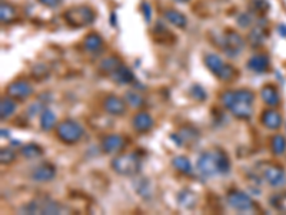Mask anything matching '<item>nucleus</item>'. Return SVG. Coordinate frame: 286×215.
<instances>
[{
    "label": "nucleus",
    "instance_id": "39",
    "mask_svg": "<svg viewBox=\"0 0 286 215\" xmlns=\"http://www.w3.org/2000/svg\"><path fill=\"white\" fill-rule=\"evenodd\" d=\"M142 12H143V14H145V20L150 22L152 19V9H150V6H149L148 3H143L142 4Z\"/></svg>",
    "mask_w": 286,
    "mask_h": 215
},
{
    "label": "nucleus",
    "instance_id": "38",
    "mask_svg": "<svg viewBox=\"0 0 286 215\" xmlns=\"http://www.w3.org/2000/svg\"><path fill=\"white\" fill-rule=\"evenodd\" d=\"M236 22H238V24H239L241 28L246 29V28H251V24L254 23V19H252V14H251V13L244 12V13H241V14L238 16Z\"/></svg>",
    "mask_w": 286,
    "mask_h": 215
},
{
    "label": "nucleus",
    "instance_id": "12",
    "mask_svg": "<svg viewBox=\"0 0 286 215\" xmlns=\"http://www.w3.org/2000/svg\"><path fill=\"white\" fill-rule=\"evenodd\" d=\"M103 110L112 116H123L127 112L126 99L117 95H107L103 99Z\"/></svg>",
    "mask_w": 286,
    "mask_h": 215
},
{
    "label": "nucleus",
    "instance_id": "16",
    "mask_svg": "<svg viewBox=\"0 0 286 215\" xmlns=\"http://www.w3.org/2000/svg\"><path fill=\"white\" fill-rule=\"evenodd\" d=\"M261 124H262L266 129H269V130H276V129H279L282 126L284 119H282V115H281L276 109L268 108V109H265V110L262 112V115H261Z\"/></svg>",
    "mask_w": 286,
    "mask_h": 215
},
{
    "label": "nucleus",
    "instance_id": "9",
    "mask_svg": "<svg viewBox=\"0 0 286 215\" xmlns=\"http://www.w3.org/2000/svg\"><path fill=\"white\" fill-rule=\"evenodd\" d=\"M226 202L238 212H251L255 210L254 200L248 194L239 190H231L226 194Z\"/></svg>",
    "mask_w": 286,
    "mask_h": 215
},
{
    "label": "nucleus",
    "instance_id": "21",
    "mask_svg": "<svg viewBox=\"0 0 286 215\" xmlns=\"http://www.w3.org/2000/svg\"><path fill=\"white\" fill-rule=\"evenodd\" d=\"M83 46H85L86 50L90 52V54L100 52L102 48H103V39H102L100 34H97L95 32L87 33L85 36V39H83Z\"/></svg>",
    "mask_w": 286,
    "mask_h": 215
},
{
    "label": "nucleus",
    "instance_id": "11",
    "mask_svg": "<svg viewBox=\"0 0 286 215\" xmlns=\"http://www.w3.org/2000/svg\"><path fill=\"white\" fill-rule=\"evenodd\" d=\"M33 86L32 84H29L26 79H17V80H13L11 84L7 85L6 88V92L7 95L11 96L16 100H26L27 98H30L33 95Z\"/></svg>",
    "mask_w": 286,
    "mask_h": 215
},
{
    "label": "nucleus",
    "instance_id": "42",
    "mask_svg": "<svg viewBox=\"0 0 286 215\" xmlns=\"http://www.w3.org/2000/svg\"><path fill=\"white\" fill-rule=\"evenodd\" d=\"M1 136L4 138V136H9V130H4V129H1Z\"/></svg>",
    "mask_w": 286,
    "mask_h": 215
},
{
    "label": "nucleus",
    "instance_id": "36",
    "mask_svg": "<svg viewBox=\"0 0 286 215\" xmlns=\"http://www.w3.org/2000/svg\"><path fill=\"white\" fill-rule=\"evenodd\" d=\"M251 9L258 13V14H264L266 12L271 9V4L268 0H252L251 3Z\"/></svg>",
    "mask_w": 286,
    "mask_h": 215
},
{
    "label": "nucleus",
    "instance_id": "24",
    "mask_svg": "<svg viewBox=\"0 0 286 215\" xmlns=\"http://www.w3.org/2000/svg\"><path fill=\"white\" fill-rule=\"evenodd\" d=\"M122 64V60L115 56V54H112V56H107L103 60H100V64H99V70L102 72V74H105V75L110 76L115 70H116L117 68Z\"/></svg>",
    "mask_w": 286,
    "mask_h": 215
},
{
    "label": "nucleus",
    "instance_id": "5",
    "mask_svg": "<svg viewBox=\"0 0 286 215\" xmlns=\"http://www.w3.org/2000/svg\"><path fill=\"white\" fill-rule=\"evenodd\" d=\"M64 22L74 29L90 26L96 20V13L89 6H73L63 13Z\"/></svg>",
    "mask_w": 286,
    "mask_h": 215
},
{
    "label": "nucleus",
    "instance_id": "1",
    "mask_svg": "<svg viewBox=\"0 0 286 215\" xmlns=\"http://www.w3.org/2000/svg\"><path fill=\"white\" fill-rule=\"evenodd\" d=\"M222 104L231 110L235 118L248 120L254 115L255 94L251 89L226 90L222 94Z\"/></svg>",
    "mask_w": 286,
    "mask_h": 215
},
{
    "label": "nucleus",
    "instance_id": "10",
    "mask_svg": "<svg viewBox=\"0 0 286 215\" xmlns=\"http://www.w3.org/2000/svg\"><path fill=\"white\" fill-rule=\"evenodd\" d=\"M172 140L176 142L178 146H191L193 144H196L201 138V132L192 125H185L170 136Z\"/></svg>",
    "mask_w": 286,
    "mask_h": 215
},
{
    "label": "nucleus",
    "instance_id": "23",
    "mask_svg": "<svg viewBox=\"0 0 286 215\" xmlns=\"http://www.w3.org/2000/svg\"><path fill=\"white\" fill-rule=\"evenodd\" d=\"M176 200L180 206H183L185 210H193L198 204V196H196V194L192 192L191 190H182L178 194Z\"/></svg>",
    "mask_w": 286,
    "mask_h": 215
},
{
    "label": "nucleus",
    "instance_id": "34",
    "mask_svg": "<svg viewBox=\"0 0 286 215\" xmlns=\"http://www.w3.org/2000/svg\"><path fill=\"white\" fill-rule=\"evenodd\" d=\"M264 39H265V32L262 28H255L254 30H251V33H249V42L252 46L262 44Z\"/></svg>",
    "mask_w": 286,
    "mask_h": 215
},
{
    "label": "nucleus",
    "instance_id": "7",
    "mask_svg": "<svg viewBox=\"0 0 286 215\" xmlns=\"http://www.w3.org/2000/svg\"><path fill=\"white\" fill-rule=\"evenodd\" d=\"M21 212L24 214H60L62 206L56 201L47 200V198H40V200H33L30 202L21 206Z\"/></svg>",
    "mask_w": 286,
    "mask_h": 215
},
{
    "label": "nucleus",
    "instance_id": "4",
    "mask_svg": "<svg viewBox=\"0 0 286 215\" xmlns=\"http://www.w3.org/2000/svg\"><path fill=\"white\" fill-rule=\"evenodd\" d=\"M112 170L122 176H135L142 170V160L136 154H119L110 162Z\"/></svg>",
    "mask_w": 286,
    "mask_h": 215
},
{
    "label": "nucleus",
    "instance_id": "3",
    "mask_svg": "<svg viewBox=\"0 0 286 215\" xmlns=\"http://www.w3.org/2000/svg\"><path fill=\"white\" fill-rule=\"evenodd\" d=\"M252 176L255 178V181L259 180V181L268 184L269 186H274V188H281V186L286 185L285 170L275 162H258L255 165Z\"/></svg>",
    "mask_w": 286,
    "mask_h": 215
},
{
    "label": "nucleus",
    "instance_id": "25",
    "mask_svg": "<svg viewBox=\"0 0 286 215\" xmlns=\"http://www.w3.org/2000/svg\"><path fill=\"white\" fill-rule=\"evenodd\" d=\"M203 62L206 64V68H208L216 78H218V75L221 74V70H222L223 66H225V62L222 60V58L215 54H206L205 59H203Z\"/></svg>",
    "mask_w": 286,
    "mask_h": 215
},
{
    "label": "nucleus",
    "instance_id": "28",
    "mask_svg": "<svg viewBox=\"0 0 286 215\" xmlns=\"http://www.w3.org/2000/svg\"><path fill=\"white\" fill-rule=\"evenodd\" d=\"M20 155L23 158H26V160H36V158L42 156L43 150L42 146H39L37 144L30 142V144H24V145L21 146Z\"/></svg>",
    "mask_w": 286,
    "mask_h": 215
},
{
    "label": "nucleus",
    "instance_id": "27",
    "mask_svg": "<svg viewBox=\"0 0 286 215\" xmlns=\"http://www.w3.org/2000/svg\"><path fill=\"white\" fill-rule=\"evenodd\" d=\"M172 165L176 171H179L183 175H192L193 174V168H192L191 161L183 156V155H178L172 160Z\"/></svg>",
    "mask_w": 286,
    "mask_h": 215
},
{
    "label": "nucleus",
    "instance_id": "19",
    "mask_svg": "<svg viewBox=\"0 0 286 215\" xmlns=\"http://www.w3.org/2000/svg\"><path fill=\"white\" fill-rule=\"evenodd\" d=\"M261 99L264 100V104H266L269 108H275L279 105L281 102V96L279 92L276 89V86L274 85H265L261 89Z\"/></svg>",
    "mask_w": 286,
    "mask_h": 215
},
{
    "label": "nucleus",
    "instance_id": "30",
    "mask_svg": "<svg viewBox=\"0 0 286 215\" xmlns=\"http://www.w3.org/2000/svg\"><path fill=\"white\" fill-rule=\"evenodd\" d=\"M271 150L276 156H281L286 152V138L281 134H276L271 138Z\"/></svg>",
    "mask_w": 286,
    "mask_h": 215
},
{
    "label": "nucleus",
    "instance_id": "32",
    "mask_svg": "<svg viewBox=\"0 0 286 215\" xmlns=\"http://www.w3.org/2000/svg\"><path fill=\"white\" fill-rule=\"evenodd\" d=\"M236 76H238V70L233 68L232 64H225L221 74L218 75V79H221L223 82H231L233 79H236Z\"/></svg>",
    "mask_w": 286,
    "mask_h": 215
},
{
    "label": "nucleus",
    "instance_id": "26",
    "mask_svg": "<svg viewBox=\"0 0 286 215\" xmlns=\"http://www.w3.org/2000/svg\"><path fill=\"white\" fill-rule=\"evenodd\" d=\"M16 19H17V12L14 9V6H11L10 3L1 2V6H0V22L3 24H10Z\"/></svg>",
    "mask_w": 286,
    "mask_h": 215
},
{
    "label": "nucleus",
    "instance_id": "2",
    "mask_svg": "<svg viewBox=\"0 0 286 215\" xmlns=\"http://www.w3.org/2000/svg\"><path fill=\"white\" fill-rule=\"evenodd\" d=\"M196 168L203 176L228 175L231 172V160L222 148L215 146L202 152L196 162Z\"/></svg>",
    "mask_w": 286,
    "mask_h": 215
},
{
    "label": "nucleus",
    "instance_id": "31",
    "mask_svg": "<svg viewBox=\"0 0 286 215\" xmlns=\"http://www.w3.org/2000/svg\"><path fill=\"white\" fill-rule=\"evenodd\" d=\"M269 204H271V206H272L274 210H276L278 212L286 214V191L274 194V195L269 198Z\"/></svg>",
    "mask_w": 286,
    "mask_h": 215
},
{
    "label": "nucleus",
    "instance_id": "14",
    "mask_svg": "<svg viewBox=\"0 0 286 215\" xmlns=\"http://www.w3.org/2000/svg\"><path fill=\"white\" fill-rule=\"evenodd\" d=\"M30 176L34 182H50L56 178V166L50 162H43L33 170Z\"/></svg>",
    "mask_w": 286,
    "mask_h": 215
},
{
    "label": "nucleus",
    "instance_id": "20",
    "mask_svg": "<svg viewBox=\"0 0 286 215\" xmlns=\"http://www.w3.org/2000/svg\"><path fill=\"white\" fill-rule=\"evenodd\" d=\"M17 110V100L11 96H3L0 100V118L1 120L11 118Z\"/></svg>",
    "mask_w": 286,
    "mask_h": 215
},
{
    "label": "nucleus",
    "instance_id": "40",
    "mask_svg": "<svg viewBox=\"0 0 286 215\" xmlns=\"http://www.w3.org/2000/svg\"><path fill=\"white\" fill-rule=\"evenodd\" d=\"M39 3H42L43 6H47V8H56L62 3V0H37Z\"/></svg>",
    "mask_w": 286,
    "mask_h": 215
},
{
    "label": "nucleus",
    "instance_id": "35",
    "mask_svg": "<svg viewBox=\"0 0 286 215\" xmlns=\"http://www.w3.org/2000/svg\"><path fill=\"white\" fill-rule=\"evenodd\" d=\"M16 156H17V154L11 148H3L0 150V162L3 165H10L11 162H14Z\"/></svg>",
    "mask_w": 286,
    "mask_h": 215
},
{
    "label": "nucleus",
    "instance_id": "13",
    "mask_svg": "<svg viewBox=\"0 0 286 215\" xmlns=\"http://www.w3.org/2000/svg\"><path fill=\"white\" fill-rule=\"evenodd\" d=\"M100 148L103 150V154H106V155L119 154L125 148V138L122 135H117V134H109L100 140Z\"/></svg>",
    "mask_w": 286,
    "mask_h": 215
},
{
    "label": "nucleus",
    "instance_id": "43",
    "mask_svg": "<svg viewBox=\"0 0 286 215\" xmlns=\"http://www.w3.org/2000/svg\"><path fill=\"white\" fill-rule=\"evenodd\" d=\"M173 2H176V3H188L189 0H173Z\"/></svg>",
    "mask_w": 286,
    "mask_h": 215
},
{
    "label": "nucleus",
    "instance_id": "6",
    "mask_svg": "<svg viewBox=\"0 0 286 215\" xmlns=\"http://www.w3.org/2000/svg\"><path fill=\"white\" fill-rule=\"evenodd\" d=\"M56 135L59 140L66 145H74L82 140L85 129L74 119H64L56 125Z\"/></svg>",
    "mask_w": 286,
    "mask_h": 215
},
{
    "label": "nucleus",
    "instance_id": "8",
    "mask_svg": "<svg viewBox=\"0 0 286 215\" xmlns=\"http://www.w3.org/2000/svg\"><path fill=\"white\" fill-rule=\"evenodd\" d=\"M221 48H222L223 54H226L228 58H236L244 50L245 39L238 32H235L232 29H228L222 34Z\"/></svg>",
    "mask_w": 286,
    "mask_h": 215
},
{
    "label": "nucleus",
    "instance_id": "18",
    "mask_svg": "<svg viewBox=\"0 0 286 215\" xmlns=\"http://www.w3.org/2000/svg\"><path fill=\"white\" fill-rule=\"evenodd\" d=\"M113 82H116L117 85H129L135 80V75L133 72L127 68L126 64H120L116 70L109 76Z\"/></svg>",
    "mask_w": 286,
    "mask_h": 215
},
{
    "label": "nucleus",
    "instance_id": "15",
    "mask_svg": "<svg viewBox=\"0 0 286 215\" xmlns=\"http://www.w3.org/2000/svg\"><path fill=\"white\" fill-rule=\"evenodd\" d=\"M153 125H155V120L146 110H139L132 118V126L139 134H146L153 128Z\"/></svg>",
    "mask_w": 286,
    "mask_h": 215
},
{
    "label": "nucleus",
    "instance_id": "17",
    "mask_svg": "<svg viewBox=\"0 0 286 215\" xmlns=\"http://www.w3.org/2000/svg\"><path fill=\"white\" fill-rule=\"evenodd\" d=\"M271 60L264 54H256L249 58L248 60V69L252 70L254 74H266L269 70Z\"/></svg>",
    "mask_w": 286,
    "mask_h": 215
},
{
    "label": "nucleus",
    "instance_id": "22",
    "mask_svg": "<svg viewBox=\"0 0 286 215\" xmlns=\"http://www.w3.org/2000/svg\"><path fill=\"white\" fill-rule=\"evenodd\" d=\"M165 19L169 22L170 24H173L175 28L178 29H185L186 24H188V19L183 13H180L179 10H175V9H166L163 13Z\"/></svg>",
    "mask_w": 286,
    "mask_h": 215
},
{
    "label": "nucleus",
    "instance_id": "41",
    "mask_svg": "<svg viewBox=\"0 0 286 215\" xmlns=\"http://www.w3.org/2000/svg\"><path fill=\"white\" fill-rule=\"evenodd\" d=\"M278 33H279L281 36L286 38V26L285 24H279V26H278Z\"/></svg>",
    "mask_w": 286,
    "mask_h": 215
},
{
    "label": "nucleus",
    "instance_id": "29",
    "mask_svg": "<svg viewBox=\"0 0 286 215\" xmlns=\"http://www.w3.org/2000/svg\"><path fill=\"white\" fill-rule=\"evenodd\" d=\"M56 126V115L53 114V110L44 108L42 109V114H40V128L44 132H49Z\"/></svg>",
    "mask_w": 286,
    "mask_h": 215
},
{
    "label": "nucleus",
    "instance_id": "37",
    "mask_svg": "<svg viewBox=\"0 0 286 215\" xmlns=\"http://www.w3.org/2000/svg\"><path fill=\"white\" fill-rule=\"evenodd\" d=\"M191 96L195 99V100H199V102H203L206 99V92L205 89L202 88L201 85H193L191 88Z\"/></svg>",
    "mask_w": 286,
    "mask_h": 215
},
{
    "label": "nucleus",
    "instance_id": "33",
    "mask_svg": "<svg viewBox=\"0 0 286 215\" xmlns=\"http://www.w3.org/2000/svg\"><path fill=\"white\" fill-rule=\"evenodd\" d=\"M125 98H126L127 104L132 108H140L145 104L143 96H142L140 94H138V92H135V90H127Z\"/></svg>",
    "mask_w": 286,
    "mask_h": 215
}]
</instances>
